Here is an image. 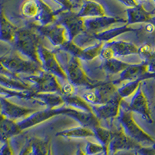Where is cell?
<instances>
[{
	"mask_svg": "<svg viewBox=\"0 0 155 155\" xmlns=\"http://www.w3.org/2000/svg\"><path fill=\"white\" fill-rule=\"evenodd\" d=\"M41 37L31 26L16 32V44L19 50L30 61L41 64L38 57V48L41 45Z\"/></svg>",
	"mask_w": 155,
	"mask_h": 155,
	"instance_id": "obj_1",
	"label": "cell"
},
{
	"mask_svg": "<svg viewBox=\"0 0 155 155\" xmlns=\"http://www.w3.org/2000/svg\"><path fill=\"white\" fill-rule=\"evenodd\" d=\"M117 89L113 81H100L94 88H86L85 92L81 93V97L90 106H101L106 104L118 95Z\"/></svg>",
	"mask_w": 155,
	"mask_h": 155,
	"instance_id": "obj_2",
	"label": "cell"
},
{
	"mask_svg": "<svg viewBox=\"0 0 155 155\" xmlns=\"http://www.w3.org/2000/svg\"><path fill=\"white\" fill-rule=\"evenodd\" d=\"M54 15V23L65 29L69 41H72L78 35L85 31L84 19L78 16L77 12L58 9L55 11Z\"/></svg>",
	"mask_w": 155,
	"mask_h": 155,
	"instance_id": "obj_3",
	"label": "cell"
},
{
	"mask_svg": "<svg viewBox=\"0 0 155 155\" xmlns=\"http://www.w3.org/2000/svg\"><path fill=\"white\" fill-rule=\"evenodd\" d=\"M64 71L67 75L68 81L76 87L85 86L86 88H92L100 82L90 79L83 71L79 59L75 57H70Z\"/></svg>",
	"mask_w": 155,
	"mask_h": 155,
	"instance_id": "obj_4",
	"label": "cell"
},
{
	"mask_svg": "<svg viewBox=\"0 0 155 155\" xmlns=\"http://www.w3.org/2000/svg\"><path fill=\"white\" fill-rule=\"evenodd\" d=\"M124 133L134 140L141 142L145 140H151L150 137L143 132L133 119L131 111L120 105V112L116 117Z\"/></svg>",
	"mask_w": 155,
	"mask_h": 155,
	"instance_id": "obj_5",
	"label": "cell"
},
{
	"mask_svg": "<svg viewBox=\"0 0 155 155\" xmlns=\"http://www.w3.org/2000/svg\"><path fill=\"white\" fill-rule=\"evenodd\" d=\"M38 57L41 68L44 71L53 74L63 81H68L67 75L58 62V59L53 51H49L41 44L38 48Z\"/></svg>",
	"mask_w": 155,
	"mask_h": 155,
	"instance_id": "obj_6",
	"label": "cell"
},
{
	"mask_svg": "<svg viewBox=\"0 0 155 155\" xmlns=\"http://www.w3.org/2000/svg\"><path fill=\"white\" fill-rule=\"evenodd\" d=\"M31 26L41 37H45L54 46L61 47L68 41V33L62 26L53 23L48 26H40L35 23H30Z\"/></svg>",
	"mask_w": 155,
	"mask_h": 155,
	"instance_id": "obj_7",
	"label": "cell"
},
{
	"mask_svg": "<svg viewBox=\"0 0 155 155\" xmlns=\"http://www.w3.org/2000/svg\"><path fill=\"white\" fill-rule=\"evenodd\" d=\"M27 79L34 83L35 89L33 92L35 93H55L62 95L60 84L53 74L43 71L41 74L30 75Z\"/></svg>",
	"mask_w": 155,
	"mask_h": 155,
	"instance_id": "obj_8",
	"label": "cell"
},
{
	"mask_svg": "<svg viewBox=\"0 0 155 155\" xmlns=\"http://www.w3.org/2000/svg\"><path fill=\"white\" fill-rule=\"evenodd\" d=\"M110 131H111V140L108 148L112 152L120 150H130L132 148L139 147L137 141L129 137L124 133V130L119 123L117 126L112 127Z\"/></svg>",
	"mask_w": 155,
	"mask_h": 155,
	"instance_id": "obj_9",
	"label": "cell"
},
{
	"mask_svg": "<svg viewBox=\"0 0 155 155\" xmlns=\"http://www.w3.org/2000/svg\"><path fill=\"white\" fill-rule=\"evenodd\" d=\"M59 114H64L67 116L72 117L73 119L79 123L81 127L93 130L96 127L100 126L99 120L97 119L96 116L94 115L93 113H87L74 109L73 108H69L67 106H62V107L58 108Z\"/></svg>",
	"mask_w": 155,
	"mask_h": 155,
	"instance_id": "obj_10",
	"label": "cell"
},
{
	"mask_svg": "<svg viewBox=\"0 0 155 155\" xmlns=\"http://www.w3.org/2000/svg\"><path fill=\"white\" fill-rule=\"evenodd\" d=\"M127 23V19L120 17H110V16H102V17L88 18L84 19L85 32L91 34H96L105 31L110 25L116 23Z\"/></svg>",
	"mask_w": 155,
	"mask_h": 155,
	"instance_id": "obj_11",
	"label": "cell"
},
{
	"mask_svg": "<svg viewBox=\"0 0 155 155\" xmlns=\"http://www.w3.org/2000/svg\"><path fill=\"white\" fill-rule=\"evenodd\" d=\"M121 101L122 99L118 94L113 99L106 102V104L101 106H91L92 113L99 120L116 118L119 115Z\"/></svg>",
	"mask_w": 155,
	"mask_h": 155,
	"instance_id": "obj_12",
	"label": "cell"
},
{
	"mask_svg": "<svg viewBox=\"0 0 155 155\" xmlns=\"http://www.w3.org/2000/svg\"><path fill=\"white\" fill-rule=\"evenodd\" d=\"M5 64L9 69L17 72L27 73L31 75H37L43 71L41 64L32 61H25L19 58H13L5 61Z\"/></svg>",
	"mask_w": 155,
	"mask_h": 155,
	"instance_id": "obj_13",
	"label": "cell"
},
{
	"mask_svg": "<svg viewBox=\"0 0 155 155\" xmlns=\"http://www.w3.org/2000/svg\"><path fill=\"white\" fill-rule=\"evenodd\" d=\"M120 105L130 111L139 113L140 114L143 116V118L150 120V113H149V109H148L147 102V99L143 95V92H141L140 88H138L130 104L126 102L124 99H122Z\"/></svg>",
	"mask_w": 155,
	"mask_h": 155,
	"instance_id": "obj_14",
	"label": "cell"
},
{
	"mask_svg": "<svg viewBox=\"0 0 155 155\" xmlns=\"http://www.w3.org/2000/svg\"><path fill=\"white\" fill-rule=\"evenodd\" d=\"M58 114H59V112H58V109H46L44 110H41V111L34 112L27 119L20 122L18 126L21 130L30 128L37 124H41L43 122L48 120V119L51 118L52 116H54Z\"/></svg>",
	"mask_w": 155,
	"mask_h": 155,
	"instance_id": "obj_15",
	"label": "cell"
},
{
	"mask_svg": "<svg viewBox=\"0 0 155 155\" xmlns=\"http://www.w3.org/2000/svg\"><path fill=\"white\" fill-rule=\"evenodd\" d=\"M147 71V67L143 64H129L128 67L124 69L120 74V78L116 81H113L115 85H119L123 81H132L137 80H141L140 78L144 75Z\"/></svg>",
	"mask_w": 155,
	"mask_h": 155,
	"instance_id": "obj_16",
	"label": "cell"
},
{
	"mask_svg": "<svg viewBox=\"0 0 155 155\" xmlns=\"http://www.w3.org/2000/svg\"><path fill=\"white\" fill-rule=\"evenodd\" d=\"M78 16L82 19L102 17L106 16V12L101 3L94 1H83L82 6Z\"/></svg>",
	"mask_w": 155,
	"mask_h": 155,
	"instance_id": "obj_17",
	"label": "cell"
},
{
	"mask_svg": "<svg viewBox=\"0 0 155 155\" xmlns=\"http://www.w3.org/2000/svg\"><path fill=\"white\" fill-rule=\"evenodd\" d=\"M106 44L111 48L115 58L133 54H138V48L132 43L124 41H111L109 42H106Z\"/></svg>",
	"mask_w": 155,
	"mask_h": 155,
	"instance_id": "obj_18",
	"label": "cell"
},
{
	"mask_svg": "<svg viewBox=\"0 0 155 155\" xmlns=\"http://www.w3.org/2000/svg\"><path fill=\"white\" fill-rule=\"evenodd\" d=\"M32 99H37L43 105H45L47 106V109H54L57 106H60L64 104L63 96L60 94L33 92Z\"/></svg>",
	"mask_w": 155,
	"mask_h": 155,
	"instance_id": "obj_19",
	"label": "cell"
},
{
	"mask_svg": "<svg viewBox=\"0 0 155 155\" xmlns=\"http://www.w3.org/2000/svg\"><path fill=\"white\" fill-rule=\"evenodd\" d=\"M133 30L128 25H124L120 27H115V28L110 29V30H106L105 31H102L99 34H94V37L97 41L100 42H109L111 41L113 38L118 37L120 34L126 33L128 31H132Z\"/></svg>",
	"mask_w": 155,
	"mask_h": 155,
	"instance_id": "obj_20",
	"label": "cell"
},
{
	"mask_svg": "<svg viewBox=\"0 0 155 155\" xmlns=\"http://www.w3.org/2000/svg\"><path fill=\"white\" fill-rule=\"evenodd\" d=\"M63 99L64 105L70 106L71 108H73L74 109L79 110V111L92 113V106L79 95H72V96H63Z\"/></svg>",
	"mask_w": 155,
	"mask_h": 155,
	"instance_id": "obj_21",
	"label": "cell"
},
{
	"mask_svg": "<svg viewBox=\"0 0 155 155\" xmlns=\"http://www.w3.org/2000/svg\"><path fill=\"white\" fill-rule=\"evenodd\" d=\"M128 64L120 61L117 58H113L110 60L103 61L101 67L109 74H116L120 73L128 67Z\"/></svg>",
	"mask_w": 155,
	"mask_h": 155,
	"instance_id": "obj_22",
	"label": "cell"
},
{
	"mask_svg": "<svg viewBox=\"0 0 155 155\" xmlns=\"http://www.w3.org/2000/svg\"><path fill=\"white\" fill-rule=\"evenodd\" d=\"M56 135L60 136V137H64L73 138H86L88 137H95V134L92 130L82 127H78L65 130H62L61 132L57 133Z\"/></svg>",
	"mask_w": 155,
	"mask_h": 155,
	"instance_id": "obj_23",
	"label": "cell"
},
{
	"mask_svg": "<svg viewBox=\"0 0 155 155\" xmlns=\"http://www.w3.org/2000/svg\"><path fill=\"white\" fill-rule=\"evenodd\" d=\"M22 14L29 19L37 20L41 11V1H27L23 4L21 8Z\"/></svg>",
	"mask_w": 155,
	"mask_h": 155,
	"instance_id": "obj_24",
	"label": "cell"
},
{
	"mask_svg": "<svg viewBox=\"0 0 155 155\" xmlns=\"http://www.w3.org/2000/svg\"><path fill=\"white\" fill-rule=\"evenodd\" d=\"M127 25L132 23H140L145 22L148 19V15L144 9H143L142 5H137L134 8H128L127 9Z\"/></svg>",
	"mask_w": 155,
	"mask_h": 155,
	"instance_id": "obj_25",
	"label": "cell"
},
{
	"mask_svg": "<svg viewBox=\"0 0 155 155\" xmlns=\"http://www.w3.org/2000/svg\"><path fill=\"white\" fill-rule=\"evenodd\" d=\"M4 111L5 114L11 117L12 119L20 118V117H24L29 115H31L35 112L34 109H26V108L19 107L15 105H12L7 102H5L4 105Z\"/></svg>",
	"mask_w": 155,
	"mask_h": 155,
	"instance_id": "obj_26",
	"label": "cell"
},
{
	"mask_svg": "<svg viewBox=\"0 0 155 155\" xmlns=\"http://www.w3.org/2000/svg\"><path fill=\"white\" fill-rule=\"evenodd\" d=\"M92 131L95 134V137L102 143V146L106 150L109 147L110 140H111L110 130H107V129H105L99 126V127L94 128Z\"/></svg>",
	"mask_w": 155,
	"mask_h": 155,
	"instance_id": "obj_27",
	"label": "cell"
},
{
	"mask_svg": "<svg viewBox=\"0 0 155 155\" xmlns=\"http://www.w3.org/2000/svg\"><path fill=\"white\" fill-rule=\"evenodd\" d=\"M104 44L105 43L99 41L95 45H92V46L84 48L81 59L84 61H91L93 60L94 58H95L96 57L99 56Z\"/></svg>",
	"mask_w": 155,
	"mask_h": 155,
	"instance_id": "obj_28",
	"label": "cell"
},
{
	"mask_svg": "<svg viewBox=\"0 0 155 155\" xmlns=\"http://www.w3.org/2000/svg\"><path fill=\"white\" fill-rule=\"evenodd\" d=\"M140 81L141 80L127 81L124 85H122L120 88H119L117 89V92H118L120 98L122 99H124V98L129 97L133 93H134L136 92V90L137 89L138 87H140L139 85L140 83Z\"/></svg>",
	"mask_w": 155,
	"mask_h": 155,
	"instance_id": "obj_29",
	"label": "cell"
},
{
	"mask_svg": "<svg viewBox=\"0 0 155 155\" xmlns=\"http://www.w3.org/2000/svg\"><path fill=\"white\" fill-rule=\"evenodd\" d=\"M83 49L84 48H79L73 41H67L66 43L62 44L61 46L59 47V50H63V51L68 52L71 56L75 57L78 59H81L82 58Z\"/></svg>",
	"mask_w": 155,
	"mask_h": 155,
	"instance_id": "obj_30",
	"label": "cell"
},
{
	"mask_svg": "<svg viewBox=\"0 0 155 155\" xmlns=\"http://www.w3.org/2000/svg\"><path fill=\"white\" fill-rule=\"evenodd\" d=\"M61 93L63 96H72V95H77V87L74 86L68 81L61 85Z\"/></svg>",
	"mask_w": 155,
	"mask_h": 155,
	"instance_id": "obj_31",
	"label": "cell"
},
{
	"mask_svg": "<svg viewBox=\"0 0 155 155\" xmlns=\"http://www.w3.org/2000/svg\"><path fill=\"white\" fill-rule=\"evenodd\" d=\"M105 149L102 145L95 144V143H92L91 142H88L87 143L86 146V150L87 153L88 154H93V153H99V152H102V150H105Z\"/></svg>",
	"mask_w": 155,
	"mask_h": 155,
	"instance_id": "obj_32",
	"label": "cell"
},
{
	"mask_svg": "<svg viewBox=\"0 0 155 155\" xmlns=\"http://www.w3.org/2000/svg\"><path fill=\"white\" fill-rule=\"evenodd\" d=\"M121 2L129 8H134L139 5V2H134V1H121Z\"/></svg>",
	"mask_w": 155,
	"mask_h": 155,
	"instance_id": "obj_33",
	"label": "cell"
},
{
	"mask_svg": "<svg viewBox=\"0 0 155 155\" xmlns=\"http://www.w3.org/2000/svg\"><path fill=\"white\" fill-rule=\"evenodd\" d=\"M154 26L153 24H147L145 27V30L148 33H152V32H153L154 31Z\"/></svg>",
	"mask_w": 155,
	"mask_h": 155,
	"instance_id": "obj_34",
	"label": "cell"
},
{
	"mask_svg": "<svg viewBox=\"0 0 155 155\" xmlns=\"http://www.w3.org/2000/svg\"><path fill=\"white\" fill-rule=\"evenodd\" d=\"M116 155H133V154H132V153H128V152L121 151V152H120L119 153H117Z\"/></svg>",
	"mask_w": 155,
	"mask_h": 155,
	"instance_id": "obj_35",
	"label": "cell"
},
{
	"mask_svg": "<svg viewBox=\"0 0 155 155\" xmlns=\"http://www.w3.org/2000/svg\"><path fill=\"white\" fill-rule=\"evenodd\" d=\"M78 155H85L84 153H82V152L81 151V150H80V148H78Z\"/></svg>",
	"mask_w": 155,
	"mask_h": 155,
	"instance_id": "obj_36",
	"label": "cell"
}]
</instances>
